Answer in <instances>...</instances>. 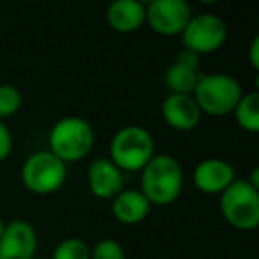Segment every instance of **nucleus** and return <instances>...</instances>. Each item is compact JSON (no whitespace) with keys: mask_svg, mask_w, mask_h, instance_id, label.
I'll list each match as a JSON object with an SVG mask.
<instances>
[{"mask_svg":"<svg viewBox=\"0 0 259 259\" xmlns=\"http://www.w3.org/2000/svg\"><path fill=\"white\" fill-rule=\"evenodd\" d=\"M141 192L149 204H172L183 190V169L170 155H155L141 170Z\"/></svg>","mask_w":259,"mask_h":259,"instance_id":"f257e3e1","label":"nucleus"},{"mask_svg":"<svg viewBox=\"0 0 259 259\" xmlns=\"http://www.w3.org/2000/svg\"><path fill=\"white\" fill-rule=\"evenodd\" d=\"M48 151L64 163L85 158L94 146V130L85 119L68 115L52 126L48 134Z\"/></svg>","mask_w":259,"mask_h":259,"instance_id":"f03ea898","label":"nucleus"},{"mask_svg":"<svg viewBox=\"0 0 259 259\" xmlns=\"http://www.w3.org/2000/svg\"><path fill=\"white\" fill-rule=\"evenodd\" d=\"M155 156V141L148 130L137 124L124 126L110 141V162L119 170H142Z\"/></svg>","mask_w":259,"mask_h":259,"instance_id":"7ed1b4c3","label":"nucleus"},{"mask_svg":"<svg viewBox=\"0 0 259 259\" xmlns=\"http://www.w3.org/2000/svg\"><path fill=\"white\" fill-rule=\"evenodd\" d=\"M192 96L204 114L227 115L241 100L243 91L236 78L224 73H213V75H199Z\"/></svg>","mask_w":259,"mask_h":259,"instance_id":"20e7f679","label":"nucleus"},{"mask_svg":"<svg viewBox=\"0 0 259 259\" xmlns=\"http://www.w3.org/2000/svg\"><path fill=\"white\" fill-rule=\"evenodd\" d=\"M224 219L240 231H254L259 226V190L247 180H234L220 194Z\"/></svg>","mask_w":259,"mask_h":259,"instance_id":"39448f33","label":"nucleus"},{"mask_svg":"<svg viewBox=\"0 0 259 259\" xmlns=\"http://www.w3.org/2000/svg\"><path fill=\"white\" fill-rule=\"evenodd\" d=\"M66 163L48 149L36 151L23 162L22 181L27 190L34 194H54L66 181Z\"/></svg>","mask_w":259,"mask_h":259,"instance_id":"423d86ee","label":"nucleus"},{"mask_svg":"<svg viewBox=\"0 0 259 259\" xmlns=\"http://www.w3.org/2000/svg\"><path fill=\"white\" fill-rule=\"evenodd\" d=\"M227 37V27L220 16L213 13H201L192 15L190 22L187 23L181 32L185 50H190L201 57L202 54L217 52Z\"/></svg>","mask_w":259,"mask_h":259,"instance_id":"0eeeda50","label":"nucleus"},{"mask_svg":"<svg viewBox=\"0 0 259 259\" xmlns=\"http://www.w3.org/2000/svg\"><path fill=\"white\" fill-rule=\"evenodd\" d=\"M190 18L192 9L185 0H151L146 6V22L162 36H181Z\"/></svg>","mask_w":259,"mask_h":259,"instance_id":"6e6552de","label":"nucleus"},{"mask_svg":"<svg viewBox=\"0 0 259 259\" xmlns=\"http://www.w3.org/2000/svg\"><path fill=\"white\" fill-rule=\"evenodd\" d=\"M37 248L36 229L27 220L6 224L0 236V259H32Z\"/></svg>","mask_w":259,"mask_h":259,"instance_id":"1a4fd4ad","label":"nucleus"},{"mask_svg":"<svg viewBox=\"0 0 259 259\" xmlns=\"http://www.w3.org/2000/svg\"><path fill=\"white\" fill-rule=\"evenodd\" d=\"M197 190L204 194H222L236 178L231 163L220 158H206L199 162L192 174Z\"/></svg>","mask_w":259,"mask_h":259,"instance_id":"9d476101","label":"nucleus"},{"mask_svg":"<svg viewBox=\"0 0 259 259\" xmlns=\"http://www.w3.org/2000/svg\"><path fill=\"white\" fill-rule=\"evenodd\" d=\"M162 115L170 128L190 132L201 121V108L192 94H169L162 103Z\"/></svg>","mask_w":259,"mask_h":259,"instance_id":"9b49d317","label":"nucleus"},{"mask_svg":"<svg viewBox=\"0 0 259 259\" xmlns=\"http://www.w3.org/2000/svg\"><path fill=\"white\" fill-rule=\"evenodd\" d=\"M87 183L98 199H114L122 192L124 176L108 158H96L87 170Z\"/></svg>","mask_w":259,"mask_h":259,"instance_id":"f8f14e48","label":"nucleus"},{"mask_svg":"<svg viewBox=\"0 0 259 259\" xmlns=\"http://www.w3.org/2000/svg\"><path fill=\"white\" fill-rule=\"evenodd\" d=\"M107 22L115 32H135L146 22V6L141 0H115L108 6Z\"/></svg>","mask_w":259,"mask_h":259,"instance_id":"ddd939ff","label":"nucleus"},{"mask_svg":"<svg viewBox=\"0 0 259 259\" xmlns=\"http://www.w3.org/2000/svg\"><path fill=\"white\" fill-rule=\"evenodd\" d=\"M151 204L141 190H122L112 199V213L115 220L126 226L139 224L149 215Z\"/></svg>","mask_w":259,"mask_h":259,"instance_id":"4468645a","label":"nucleus"},{"mask_svg":"<svg viewBox=\"0 0 259 259\" xmlns=\"http://www.w3.org/2000/svg\"><path fill=\"white\" fill-rule=\"evenodd\" d=\"M199 73L178 62L170 64L163 75V83L170 94H192L197 83Z\"/></svg>","mask_w":259,"mask_h":259,"instance_id":"2eb2a0df","label":"nucleus"},{"mask_svg":"<svg viewBox=\"0 0 259 259\" xmlns=\"http://www.w3.org/2000/svg\"><path fill=\"white\" fill-rule=\"evenodd\" d=\"M236 122L250 134L259 132V93H247L234 107Z\"/></svg>","mask_w":259,"mask_h":259,"instance_id":"dca6fc26","label":"nucleus"},{"mask_svg":"<svg viewBox=\"0 0 259 259\" xmlns=\"http://www.w3.org/2000/svg\"><path fill=\"white\" fill-rule=\"evenodd\" d=\"M52 259H91V248L80 238H66L55 247Z\"/></svg>","mask_w":259,"mask_h":259,"instance_id":"f3484780","label":"nucleus"},{"mask_svg":"<svg viewBox=\"0 0 259 259\" xmlns=\"http://www.w3.org/2000/svg\"><path fill=\"white\" fill-rule=\"evenodd\" d=\"M22 107V93L11 83L0 85V121L13 117Z\"/></svg>","mask_w":259,"mask_h":259,"instance_id":"a211bd4d","label":"nucleus"},{"mask_svg":"<svg viewBox=\"0 0 259 259\" xmlns=\"http://www.w3.org/2000/svg\"><path fill=\"white\" fill-rule=\"evenodd\" d=\"M91 259H124V250L119 241L103 238L91 248Z\"/></svg>","mask_w":259,"mask_h":259,"instance_id":"6ab92c4d","label":"nucleus"},{"mask_svg":"<svg viewBox=\"0 0 259 259\" xmlns=\"http://www.w3.org/2000/svg\"><path fill=\"white\" fill-rule=\"evenodd\" d=\"M13 151V135L6 121H0V162H4Z\"/></svg>","mask_w":259,"mask_h":259,"instance_id":"aec40b11","label":"nucleus"},{"mask_svg":"<svg viewBox=\"0 0 259 259\" xmlns=\"http://www.w3.org/2000/svg\"><path fill=\"white\" fill-rule=\"evenodd\" d=\"M176 62H178V64L187 66V68L195 69V71H197V69H199V64H201V57H199L197 54H194V52L185 50V48H183V50H181L180 54H178Z\"/></svg>","mask_w":259,"mask_h":259,"instance_id":"412c9836","label":"nucleus"},{"mask_svg":"<svg viewBox=\"0 0 259 259\" xmlns=\"http://www.w3.org/2000/svg\"><path fill=\"white\" fill-rule=\"evenodd\" d=\"M248 61H250L252 68L259 69V37L255 36L250 43V50H248Z\"/></svg>","mask_w":259,"mask_h":259,"instance_id":"4be33fe9","label":"nucleus"},{"mask_svg":"<svg viewBox=\"0 0 259 259\" xmlns=\"http://www.w3.org/2000/svg\"><path fill=\"white\" fill-rule=\"evenodd\" d=\"M2 231H4V220L0 219V236H2Z\"/></svg>","mask_w":259,"mask_h":259,"instance_id":"5701e85b","label":"nucleus"}]
</instances>
